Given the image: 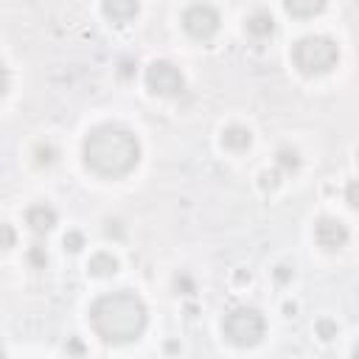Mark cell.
<instances>
[{"mask_svg":"<svg viewBox=\"0 0 359 359\" xmlns=\"http://www.w3.org/2000/svg\"><path fill=\"white\" fill-rule=\"evenodd\" d=\"M81 154L87 168H93L101 177L118 180L126 177L140 163V143L129 129L115 123H101L87 132Z\"/></svg>","mask_w":359,"mask_h":359,"instance_id":"cell-1","label":"cell"},{"mask_svg":"<svg viewBox=\"0 0 359 359\" xmlns=\"http://www.w3.org/2000/svg\"><path fill=\"white\" fill-rule=\"evenodd\" d=\"M90 320L101 339L132 342L146 328V306L135 292L121 289V292H109L98 297L90 309Z\"/></svg>","mask_w":359,"mask_h":359,"instance_id":"cell-2","label":"cell"},{"mask_svg":"<svg viewBox=\"0 0 359 359\" xmlns=\"http://www.w3.org/2000/svg\"><path fill=\"white\" fill-rule=\"evenodd\" d=\"M292 59H294V65H297L306 76L328 73V70L339 62V48H337V42L328 39V36H303L300 42H294Z\"/></svg>","mask_w":359,"mask_h":359,"instance_id":"cell-3","label":"cell"},{"mask_svg":"<svg viewBox=\"0 0 359 359\" xmlns=\"http://www.w3.org/2000/svg\"><path fill=\"white\" fill-rule=\"evenodd\" d=\"M222 328H224V337H227L233 345L247 348V345H255V342L264 337L266 323H264V314H261L258 309L241 306V309H233V311L224 317Z\"/></svg>","mask_w":359,"mask_h":359,"instance_id":"cell-4","label":"cell"},{"mask_svg":"<svg viewBox=\"0 0 359 359\" xmlns=\"http://www.w3.org/2000/svg\"><path fill=\"white\" fill-rule=\"evenodd\" d=\"M219 22H222V17L210 3H194L182 14V28L194 39H210L219 31Z\"/></svg>","mask_w":359,"mask_h":359,"instance_id":"cell-5","label":"cell"},{"mask_svg":"<svg viewBox=\"0 0 359 359\" xmlns=\"http://www.w3.org/2000/svg\"><path fill=\"white\" fill-rule=\"evenodd\" d=\"M146 84L151 93L157 95H180L185 90V79L180 73V67H174L171 62H151L146 67Z\"/></svg>","mask_w":359,"mask_h":359,"instance_id":"cell-6","label":"cell"},{"mask_svg":"<svg viewBox=\"0 0 359 359\" xmlns=\"http://www.w3.org/2000/svg\"><path fill=\"white\" fill-rule=\"evenodd\" d=\"M314 241L323 247V250H339L345 247L348 241V227L334 219V216H323L317 224H314Z\"/></svg>","mask_w":359,"mask_h":359,"instance_id":"cell-7","label":"cell"},{"mask_svg":"<svg viewBox=\"0 0 359 359\" xmlns=\"http://www.w3.org/2000/svg\"><path fill=\"white\" fill-rule=\"evenodd\" d=\"M140 3L137 0H104V14L115 22V25H126L137 17Z\"/></svg>","mask_w":359,"mask_h":359,"instance_id":"cell-8","label":"cell"},{"mask_svg":"<svg viewBox=\"0 0 359 359\" xmlns=\"http://www.w3.org/2000/svg\"><path fill=\"white\" fill-rule=\"evenodd\" d=\"M25 222H28V227L34 230V233H48V230H53V224H56V210L50 208V205H31L28 208V213H25Z\"/></svg>","mask_w":359,"mask_h":359,"instance_id":"cell-9","label":"cell"},{"mask_svg":"<svg viewBox=\"0 0 359 359\" xmlns=\"http://www.w3.org/2000/svg\"><path fill=\"white\" fill-rule=\"evenodd\" d=\"M222 143L227 146V149H233V151H244V149H250V143H252V132L247 129V126H227L224 132H222Z\"/></svg>","mask_w":359,"mask_h":359,"instance_id":"cell-10","label":"cell"},{"mask_svg":"<svg viewBox=\"0 0 359 359\" xmlns=\"http://www.w3.org/2000/svg\"><path fill=\"white\" fill-rule=\"evenodd\" d=\"M247 31L255 36V39H266L272 31H275V20L269 11H255L247 17Z\"/></svg>","mask_w":359,"mask_h":359,"instance_id":"cell-11","label":"cell"},{"mask_svg":"<svg viewBox=\"0 0 359 359\" xmlns=\"http://www.w3.org/2000/svg\"><path fill=\"white\" fill-rule=\"evenodd\" d=\"M283 6H286V11H289L292 17L306 20V17L320 14V11L325 8V0H283Z\"/></svg>","mask_w":359,"mask_h":359,"instance_id":"cell-12","label":"cell"},{"mask_svg":"<svg viewBox=\"0 0 359 359\" xmlns=\"http://www.w3.org/2000/svg\"><path fill=\"white\" fill-rule=\"evenodd\" d=\"M87 269H90V275H95V278H107V275H115V272H118V261H115L109 252H95V255L90 258V264H87Z\"/></svg>","mask_w":359,"mask_h":359,"instance_id":"cell-13","label":"cell"},{"mask_svg":"<svg viewBox=\"0 0 359 359\" xmlns=\"http://www.w3.org/2000/svg\"><path fill=\"white\" fill-rule=\"evenodd\" d=\"M275 163H278V168H280V171L292 174V171H297V165H300V154H297L294 149H278Z\"/></svg>","mask_w":359,"mask_h":359,"instance_id":"cell-14","label":"cell"},{"mask_svg":"<svg viewBox=\"0 0 359 359\" xmlns=\"http://www.w3.org/2000/svg\"><path fill=\"white\" fill-rule=\"evenodd\" d=\"M14 241H17L14 227H11V224H6V222H0V250H11V247H14Z\"/></svg>","mask_w":359,"mask_h":359,"instance_id":"cell-15","label":"cell"},{"mask_svg":"<svg viewBox=\"0 0 359 359\" xmlns=\"http://www.w3.org/2000/svg\"><path fill=\"white\" fill-rule=\"evenodd\" d=\"M53 160H56L53 146H36V165H50Z\"/></svg>","mask_w":359,"mask_h":359,"instance_id":"cell-16","label":"cell"},{"mask_svg":"<svg viewBox=\"0 0 359 359\" xmlns=\"http://www.w3.org/2000/svg\"><path fill=\"white\" fill-rule=\"evenodd\" d=\"M28 261H31L34 266H45V261H48V255H45V247H42V244H34V247L28 250Z\"/></svg>","mask_w":359,"mask_h":359,"instance_id":"cell-17","label":"cell"},{"mask_svg":"<svg viewBox=\"0 0 359 359\" xmlns=\"http://www.w3.org/2000/svg\"><path fill=\"white\" fill-rule=\"evenodd\" d=\"M81 247H84V236H81V233H67V236H65V250L79 252Z\"/></svg>","mask_w":359,"mask_h":359,"instance_id":"cell-18","label":"cell"},{"mask_svg":"<svg viewBox=\"0 0 359 359\" xmlns=\"http://www.w3.org/2000/svg\"><path fill=\"white\" fill-rule=\"evenodd\" d=\"M6 90H8V70H6L3 62H0V98L6 95Z\"/></svg>","mask_w":359,"mask_h":359,"instance_id":"cell-19","label":"cell"},{"mask_svg":"<svg viewBox=\"0 0 359 359\" xmlns=\"http://www.w3.org/2000/svg\"><path fill=\"white\" fill-rule=\"evenodd\" d=\"M261 180H264V188H266V185H269V188H275V185H278V177H275V174H264Z\"/></svg>","mask_w":359,"mask_h":359,"instance_id":"cell-20","label":"cell"},{"mask_svg":"<svg viewBox=\"0 0 359 359\" xmlns=\"http://www.w3.org/2000/svg\"><path fill=\"white\" fill-rule=\"evenodd\" d=\"M348 205H351V208H356V194H353V182L348 185Z\"/></svg>","mask_w":359,"mask_h":359,"instance_id":"cell-21","label":"cell"},{"mask_svg":"<svg viewBox=\"0 0 359 359\" xmlns=\"http://www.w3.org/2000/svg\"><path fill=\"white\" fill-rule=\"evenodd\" d=\"M129 73H132V62H123L121 65V76H129Z\"/></svg>","mask_w":359,"mask_h":359,"instance_id":"cell-22","label":"cell"},{"mask_svg":"<svg viewBox=\"0 0 359 359\" xmlns=\"http://www.w3.org/2000/svg\"><path fill=\"white\" fill-rule=\"evenodd\" d=\"M320 331H323V334H325V339H328V334H331V331H334V328H331V325H328V323H320Z\"/></svg>","mask_w":359,"mask_h":359,"instance_id":"cell-23","label":"cell"},{"mask_svg":"<svg viewBox=\"0 0 359 359\" xmlns=\"http://www.w3.org/2000/svg\"><path fill=\"white\" fill-rule=\"evenodd\" d=\"M286 275H289V272H286V266H278V278H280V280H286Z\"/></svg>","mask_w":359,"mask_h":359,"instance_id":"cell-24","label":"cell"},{"mask_svg":"<svg viewBox=\"0 0 359 359\" xmlns=\"http://www.w3.org/2000/svg\"><path fill=\"white\" fill-rule=\"evenodd\" d=\"M0 356H3V348H0Z\"/></svg>","mask_w":359,"mask_h":359,"instance_id":"cell-25","label":"cell"}]
</instances>
